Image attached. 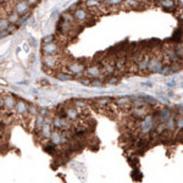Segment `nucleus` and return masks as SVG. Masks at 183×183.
<instances>
[{
	"label": "nucleus",
	"mask_w": 183,
	"mask_h": 183,
	"mask_svg": "<svg viewBox=\"0 0 183 183\" xmlns=\"http://www.w3.org/2000/svg\"><path fill=\"white\" fill-rule=\"evenodd\" d=\"M139 133L142 134V137H144L145 134H149V133L154 132L155 127H156V122L154 120L153 115H148L147 117H144L143 120H140V122H138L137 124Z\"/></svg>",
	"instance_id": "1"
},
{
	"label": "nucleus",
	"mask_w": 183,
	"mask_h": 183,
	"mask_svg": "<svg viewBox=\"0 0 183 183\" xmlns=\"http://www.w3.org/2000/svg\"><path fill=\"white\" fill-rule=\"evenodd\" d=\"M149 112H150V107H149L148 105L140 106V107H131V109H129L131 117L137 120V121H140V120H143L144 117H147V116L149 115Z\"/></svg>",
	"instance_id": "2"
},
{
	"label": "nucleus",
	"mask_w": 183,
	"mask_h": 183,
	"mask_svg": "<svg viewBox=\"0 0 183 183\" xmlns=\"http://www.w3.org/2000/svg\"><path fill=\"white\" fill-rule=\"evenodd\" d=\"M41 62H43V65L46 69H50V70H55L60 66L59 56L57 55H43Z\"/></svg>",
	"instance_id": "3"
},
{
	"label": "nucleus",
	"mask_w": 183,
	"mask_h": 183,
	"mask_svg": "<svg viewBox=\"0 0 183 183\" xmlns=\"http://www.w3.org/2000/svg\"><path fill=\"white\" fill-rule=\"evenodd\" d=\"M28 104L24 102V100H17L16 102V105H15V110H14V114L17 116L19 119H23L26 117L28 115Z\"/></svg>",
	"instance_id": "4"
},
{
	"label": "nucleus",
	"mask_w": 183,
	"mask_h": 183,
	"mask_svg": "<svg viewBox=\"0 0 183 183\" xmlns=\"http://www.w3.org/2000/svg\"><path fill=\"white\" fill-rule=\"evenodd\" d=\"M65 114H66V120H69L72 124L77 122L81 117V114L73 105H65Z\"/></svg>",
	"instance_id": "5"
},
{
	"label": "nucleus",
	"mask_w": 183,
	"mask_h": 183,
	"mask_svg": "<svg viewBox=\"0 0 183 183\" xmlns=\"http://www.w3.org/2000/svg\"><path fill=\"white\" fill-rule=\"evenodd\" d=\"M72 16H73L74 21L78 22V23H84V22H87V21L89 20V17H90L89 12L84 9V7H77V9L72 12Z\"/></svg>",
	"instance_id": "6"
},
{
	"label": "nucleus",
	"mask_w": 183,
	"mask_h": 183,
	"mask_svg": "<svg viewBox=\"0 0 183 183\" xmlns=\"http://www.w3.org/2000/svg\"><path fill=\"white\" fill-rule=\"evenodd\" d=\"M60 50V46L57 45V43L53 41V43H49V44H44L41 46V53L44 55H57Z\"/></svg>",
	"instance_id": "7"
},
{
	"label": "nucleus",
	"mask_w": 183,
	"mask_h": 183,
	"mask_svg": "<svg viewBox=\"0 0 183 183\" xmlns=\"http://www.w3.org/2000/svg\"><path fill=\"white\" fill-rule=\"evenodd\" d=\"M111 102H112V99L110 98H98L95 100H93V105L97 110L105 111V109L111 104Z\"/></svg>",
	"instance_id": "8"
},
{
	"label": "nucleus",
	"mask_w": 183,
	"mask_h": 183,
	"mask_svg": "<svg viewBox=\"0 0 183 183\" xmlns=\"http://www.w3.org/2000/svg\"><path fill=\"white\" fill-rule=\"evenodd\" d=\"M86 74H87V78H93L97 79L102 76V67L99 65H92L90 67H88L86 70Z\"/></svg>",
	"instance_id": "9"
},
{
	"label": "nucleus",
	"mask_w": 183,
	"mask_h": 183,
	"mask_svg": "<svg viewBox=\"0 0 183 183\" xmlns=\"http://www.w3.org/2000/svg\"><path fill=\"white\" fill-rule=\"evenodd\" d=\"M29 6L31 5L28 4V1H16V3H14V11L21 16V15H24L28 12Z\"/></svg>",
	"instance_id": "10"
},
{
	"label": "nucleus",
	"mask_w": 183,
	"mask_h": 183,
	"mask_svg": "<svg viewBox=\"0 0 183 183\" xmlns=\"http://www.w3.org/2000/svg\"><path fill=\"white\" fill-rule=\"evenodd\" d=\"M67 71L69 73H73V74H82L83 72L86 71L84 65L81 62H69L67 65Z\"/></svg>",
	"instance_id": "11"
},
{
	"label": "nucleus",
	"mask_w": 183,
	"mask_h": 183,
	"mask_svg": "<svg viewBox=\"0 0 183 183\" xmlns=\"http://www.w3.org/2000/svg\"><path fill=\"white\" fill-rule=\"evenodd\" d=\"M116 106L119 107L121 110H128L132 107V103H131V99L128 97H121V98H117L114 103Z\"/></svg>",
	"instance_id": "12"
},
{
	"label": "nucleus",
	"mask_w": 183,
	"mask_h": 183,
	"mask_svg": "<svg viewBox=\"0 0 183 183\" xmlns=\"http://www.w3.org/2000/svg\"><path fill=\"white\" fill-rule=\"evenodd\" d=\"M10 26H11V24L9 23V21L6 20V17H1V19H0V32L7 31Z\"/></svg>",
	"instance_id": "13"
},
{
	"label": "nucleus",
	"mask_w": 183,
	"mask_h": 183,
	"mask_svg": "<svg viewBox=\"0 0 183 183\" xmlns=\"http://www.w3.org/2000/svg\"><path fill=\"white\" fill-rule=\"evenodd\" d=\"M57 79H61V81H69L72 79V74H70L69 72H60V73H56L55 74Z\"/></svg>",
	"instance_id": "14"
},
{
	"label": "nucleus",
	"mask_w": 183,
	"mask_h": 183,
	"mask_svg": "<svg viewBox=\"0 0 183 183\" xmlns=\"http://www.w3.org/2000/svg\"><path fill=\"white\" fill-rule=\"evenodd\" d=\"M157 4H160L161 6L166 7V9H172V7L176 6V3L174 1H159Z\"/></svg>",
	"instance_id": "15"
},
{
	"label": "nucleus",
	"mask_w": 183,
	"mask_h": 183,
	"mask_svg": "<svg viewBox=\"0 0 183 183\" xmlns=\"http://www.w3.org/2000/svg\"><path fill=\"white\" fill-rule=\"evenodd\" d=\"M44 149L46 153H50V154H55V152H56V147L53 145L51 143H48L46 145H44Z\"/></svg>",
	"instance_id": "16"
},
{
	"label": "nucleus",
	"mask_w": 183,
	"mask_h": 183,
	"mask_svg": "<svg viewBox=\"0 0 183 183\" xmlns=\"http://www.w3.org/2000/svg\"><path fill=\"white\" fill-rule=\"evenodd\" d=\"M120 82V79H119V77H115V76H111L109 79H107V83L109 84H111V86H115V84H117V83Z\"/></svg>",
	"instance_id": "17"
},
{
	"label": "nucleus",
	"mask_w": 183,
	"mask_h": 183,
	"mask_svg": "<svg viewBox=\"0 0 183 183\" xmlns=\"http://www.w3.org/2000/svg\"><path fill=\"white\" fill-rule=\"evenodd\" d=\"M54 36H48V37H45L44 39H43V44H49V43H53V41H54Z\"/></svg>",
	"instance_id": "18"
},
{
	"label": "nucleus",
	"mask_w": 183,
	"mask_h": 183,
	"mask_svg": "<svg viewBox=\"0 0 183 183\" xmlns=\"http://www.w3.org/2000/svg\"><path fill=\"white\" fill-rule=\"evenodd\" d=\"M79 82H81V84H83V86H90V82H92V81H90L89 78H87V77H86V78L82 77V78L79 79Z\"/></svg>",
	"instance_id": "19"
},
{
	"label": "nucleus",
	"mask_w": 183,
	"mask_h": 183,
	"mask_svg": "<svg viewBox=\"0 0 183 183\" xmlns=\"http://www.w3.org/2000/svg\"><path fill=\"white\" fill-rule=\"evenodd\" d=\"M90 86H93V87H100V86H102V83L99 82V81H97V79H94V81H92V82H90Z\"/></svg>",
	"instance_id": "20"
},
{
	"label": "nucleus",
	"mask_w": 183,
	"mask_h": 183,
	"mask_svg": "<svg viewBox=\"0 0 183 183\" xmlns=\"http://www.w3.org/2000/svg\"><path fill=\"white\" fill-rule=\"evenodd\" d=\"M4 109V99H3V95H0V111H3Z\"/></svg>",
	"instance_id": "21"
}]
</instances>
